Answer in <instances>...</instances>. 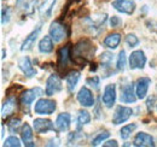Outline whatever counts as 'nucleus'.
I'll return each mask as SVG.
<instances>
[{
    "instance_id": "1",
    "label": "nucleus",
    "mask_w": 157,
    "mask_h": 147,
    "mask_svg": "<svg viewBox=\"0 0 157 147\" xmlns=\"http://www.w3.org/2000/svg\"><path fill=\"white\" fill-rule=\"evenodd\" d=\"M96 50L97 48L91 40L82 39L73 47V51H71L70 55H71V59L75 64L83 68L88 64V62H91V59L93 58V55L96 53Z\"/></svg>"
},
{
    "instance_id": "2",
    "label": "nucleus",
    "mask_w": 157,
    "mask_h": 147,
    "mask_svg": "<svg viewBox=\"0 0 157 147\" xmlns=\"http://www.w3.org/2000/svg\"><path fill=\"white\" fill-rule=\"evenodd\" d=\"M44 94V91L39 88V87H35V88H32V89H28V91H25V92H23V94L21 95V105L27 110L28 112V109H29V106L32 105V103L38 98L40 95H42Z\"/></svg>"
},
{
    "instance_id": "3",
    "label": "nucleus",
    "mask_w": 157,
    "mask_h": 147,
    "mask_svg": "<svg viewBox=\"0 0 157 147\" xmlns=\"http://www.w3.org/2000/svg\"><path fill=\"white\" fill-rule=\"evenodd\" d=\"M56 110V101L50 99H40L36 101L34 111L38 115H51Z\"/></svg>"
},
{
    "instance_id": "4",
    "label": "nucleus",
    "mask_w": 157,
    "mask_h": 147,
    "mask_svg": "<svg viewBox=\"0 0 157 147\" xmlns=\"http://www.w3.org/2000/svg\"><path fill=\"white\" fill-rule=\"evenodd\" d=\"M59 91H62V81H60V77H59L57 74H52V75L47 78L45 93H46L48 96H51V95L58 93Z\"/></svg>"
},
{
    "instance_id": "5",
    "label": "nucleus",
    "mask_w": 157,
    "mask_h": 147,
    "mask_svg": "<svg viewBox=\"0 0 157 147\" xmlns=\"http://www.w3.org/2000/svg\"><path fill=\"white\" fill-rule=\"evenodd\" d=\"M113 7L115 10H117L118 12H122L126 15H132L136 10V4L133 0H114Z\"/></svg>"
},
{
    "instance_id": "6",
    "label": "nucleus",
    "mask_w": 157,
    "mask_h": 147,
    "mask_svg": "<svg viewBox=\"0 0 157 147\" xmlns=\"http://www.w3.org/2000/svg\"><path fill=\"white\" fill-rule=\"evenodd\" d=\"M17 107V99L16 96H12V95H9L6 98V100L4 101L2 104V107H1V118L5 119V118H9Z\"/></svg>"
},
{
    "instance_id": "7",
    "label": "nucleus",
    "mask_w": 157,
    "mask_h": 147,
    "mask_svg": "<svg viewBox=\"0 0 157 147\" xmlns=\"http://www.w3.org/2000/svg\"><path fill=\"white\" fill-rule=\"evenodd\" d=\"M133 111L129 107H126V106H118L117 109L115 110V113L113 116V123L114 124H121V123H124L126 121L129 119V117L132 116Z\"/></svg>"
},
{
    "instance_id": "8",
    "label": "nucleus",
    "mask_w": 157,
    "mask_h": 147,
    "mask_svg": "<svg viewBox=\"0 0 157 147\" xmlns=\"http://www.w3.org/2000/svg\"><path fill=\"white\" fill-rule=\"evenodd\" d=\"M50 36L52 37V40L55 42H60L64 37L67 36V32H65V27L59 23V22H53L50 27Z\"/></svg>"
},
{
    "instance_id": "9",
    "label": "nucleus",
    "mask_w": 157,
    "mask_h": 147,
    "mask_svg": "<svg viewBox=\"0 0 157 147\" xmlns=\"http://www.w3.org/2000/svg\"><path fill=\"white\" fill-rule=\"evenodd\" d=\"M104 105L106 107H113L116 100V88L115 85H108L104 88V93H103V98H101Z\"/></svg>"
},
{
    "instance_id": "10",
    "label": "nucleus",
    "mask_w": 157,
    "mask_h": 147,
    "mask_svg": "<svg viewBox=\"0 0 157 147\" xmlns=\"http://www.w3.org/2000/svg\"><path fill=\"white\" fill-rule=\"evenodd\" d=\"M78 103L85 106V107H91L94 105V98L92 92L87 88V87H82L78 93Z\"/></svg>"
},
{
    "instance_id": "11",
    "label": "nucleus",
    "mask_w": 157,
    "mask_h": 147,
    "mask_svg": "<svg viewBox=\"0 0 157 147\" xmlns=\"http://www.w3.org/2000/svg\"><path fill=\"white\" fill-rule=\"evenodd\" d=\"M146 63V57L143 51H134L129 57L131 69H143Z\"/></svg>"
},
{
    "instance_id": "12",
    "label": "nucleus",
    "mask_w": 157,
    "mask_h": 147,
    "mask_svg": "<svg viewBox=\"0 0 157 147\" xmlns=\"http://www.w3.org/2000/svg\"><path fill=\"white\" fill-rule=\"evenodd\" d=\"M33 128L35 130V133L44 134V133H47V131H50V130H53V129H55V126H53V123H52L50 119L36 118V119H34Z\"/></svg>"
},
{
    "instance_id": "13",
    "label": "nucleus",
    "mask_w": 157,
    "mask_h": 147,
    "mask_svg": "<svg viewBox=\"0 0 157 147\" xmlns=\"http://www.w3.org/2000/svg\"><path fill=\"white\" fill-rule=\"evenodd\" d=\"M134 146L137 147H154V138L147 133H138L134 138Z\"/></svg>"
},
{
    "instance_id": "14",
    "label": "nucleus",
    "mask_w": 157,
    "mask_h": 147,
    "mask_svg": "<svg viewBox=\"0 0 157 147\" xmlns=\"http://www.w3.org/2000/svg\"><path fill=\"white\" fill-rule=\"evenodd\" d=\"M69 50H70V45H67L64 47H62L58 51V69L59 71H64L68 66V60H69Z\"/></svg>"
},
{
    "instance_id": "15",
    "label": "nucleus",
    "mask_w": 157,
    "mask_h": 147,
    "mask_svg": "<svg viewBox=\"0 0 157 147\" xmlns=\"http://www.w3.org/2000/svg\"><path fill=\"white\" fill-rule=\"evenodd\" d=\"M151 85V80L149 77H141L137 82V89H136V94L139 99H144L147 94L149 87Z\"/></svg>"
},
{
    "instance_id": "16",
    "label": "nucleus",
    "mask_w": 157,
    "mask_h": 147,
    "mask_svg": "<svg viewBox=\"0 0 157 147\" xmlns=\"http://www.w3.org/2000/svg\"><path fill=\"white\" fill-rule=\"evenodd\" d=\"M18 68L22 70V73L24 74L27 77H33V76L36 75V70L33 68V65L30 63V59L28 57L21 58L20 62H18Z\"/></svg>"
},
{
    "instance_id": "17",
    "label": "nucleus",
    "mask_w": 157,
    "mask_h": 147,
    "mask_svg": "<svg viewBox=\"0 0 157 147\" xmlns=\"http://www.w3.org/2000/svg\"><path fill=\"white\" fill-rule=\"evenodd\" d=\"M40 30H41V28L38 27L35 30H33L28 36L25 37V40L23 41V43H22V46H21V51L24 52V51H29V50L33 48V46H34L36 39H38V36H39Z\"/></svg>"
},
{
    "instance_id": "18",
    "label": "nucleus",
    "mask_w": 157,
    "mask_h": 147,
    "mask_svg": "<svg viewBox=\"0 0 157 147\" xmlns=\"http://www.w3.org/2000/svg\"><path fill=\"white\" fill-rule=\"evenodd\" d=\"M137 95L134 94L133 85H127L121 89V101L123 103H134L137 100Z\"/></svg>"
},
{
    "instance_id": "19",
    "label": "nucleus",
    "mask_w": 157,
    "mask_h": 147,
    "mask_svg": "<svg viewBox=\"0 0 157 147\" xmlns=\"http://www.w3.org/2000/svg\"><path fill=\"white\" fill-rule=\"evenodd\" d=\"M21 136H22V141L27 147L35 146V144L33 142V130L30 128L29 124H24L21 130Z\"/></svg>"
},
{
    "instance_id": "20",
    "label": "nucleus",
    "mask_w": 157,
    "mask_h": 147,
    "mask_svg": "<svg viewBox=\"0 0 157 147\" xmlns=\"http://www.w3.org/2000/svg\"><path fill=\"white\" fill-rule=\"evenodd\" d=\"M70 115L69 113H60L56 119V129L58 131H65L70 127Z\"/></svg>"
},
{
    "instance_id": "21",
    "label": "nucleus",
    "mask_w": 157,
    "mask_h": 147,
    "mask_svg": "<svg viewBox=\"0 0 157 147\" xmlns=\"http://www.w3.org/2000/svg\"><path fill=\"white\" fill-rule=\"evenodd\" d=\"M55 4H56V0H44L42 5L39 7L40 16L42 18H50L52 15V10H53Z\"/></svg>"
},
{
    "instance_id": "22",
    "label": "nucleus",
    "mask_w": 157,
    "mask_h": 147,
    "mask_svg": "<svg viewBox=\"0 0 157 147\" xmlns=\"http://www.w3.org/2000/svg\"><path fill=\"white\" fill-rule=\"evenodd\" d=\"M78 80H80V73L78 71L71 70L70 73L67 75V87H68L69 92H73L75 89Z\"/></svg>"
},
{
    "instance_id": "23",
    "label": "nucleus",
    "mask_w": 157,
    "mask_h": 147,
    "mask_svg": "<svg viewBox=\"0 0 157 147\" xmlns=\"http://www.w3.org/2000/svg\"><path fill=\"white\" fill-rule=\"evenodd\" d=\"M39 51L41 53H51L53 51V41L52 37L45 36L39 42Z\"/></svg>"
},
{
    "instance_id": "24",
    "label": "nucleus",
    "mask_w": 157,
    "mask_h": 147,
    "mask_svg": "<svg viewBox=\"0 0 157 147\" xmlns=\"http://www.w3.org/2000/svg\"><path fill=\"white\" fill-rule=\"evenodd\" d=\"M120 41H121V35L117 34V33H113V34H110V35H108V36L105 37L104 45L106 47H109V48L115 50L120 45Z\"/></svg>"
},
{
    "instance_id": "25",
    "label": "nucleus",
    "mask_w": 157,
    "mask_h": 147,
    "mask_svg": "<svg viewBox=\"0 0 157 147\" xmlns=\"http://www.w3.org/2000/svg\"><path fill=\"white\" fill-rule=\"evenodd\" d=\"M90 122H91V115H90V112H87V111H85V110L78 111V129L81 128V126L88 124Z\"/></svg>"
},
{
    "instance_id": "26",
    "label": "nucleus",
    "mask_w": 157,
    "mask_h": 147,
    "mask_svg": "<svg viewBox=\"0 0 157 147\" xmlns=\"http://www.w3.org/2000/svg\"><path fill=\"white\" fill-rule=\"evenodd\" d=\"M136 128H137V124H128V126L123 127V128L121 129V131H120V135H121V138H122L123 140H127V139L131 136L132 131H133V130H134Z\"/></svg>"
},
{
    "instance_id": "27",
    "label": "nucleus",
    "mask_w": 157,
    "mask_h": 147,
    "mask_svg": "<svg viewBox=\"0 0 157 147\" xmlns=\"http://www.w3.org/2000/svg\"><path fill=\"white\" fill-rule=\"evenodd\" d=\"M110 136V133L109 131H103V133H99L98 135L92 140V146H98L100 145L105 139H108Z\"/></svg>"
},
{
    "instance_id": "28",
    "label": "nucleus",
    "mask_w": 157,
    "mask_h": 147,
    "mask_svg": "<svg viewBox=\"0 0 157 147\" xmlns=\"http://www.w3.org/2000/svg\"><path fill=\"white\" fill-rule=\"evenodd\" d=\"M7 127H9L10 133H16L21 127V119L20 118H11L7 123Z\"/></svg>"
},
{
    "instance_id": "29",
    "label": "nucleus",
    "mask_w": 157,
    "mask_h": 147,
    "mask_svg": "<svg viewBox=\"0 0 157 147\" xmlns=\"http://www.w3.org/2000/svg\"><path fill=\"white\" fill-rule=\"evenodd\" d=\"M10 17H11V9L7 6H2V9H1V24L9 23Z\"/></svg>"
},
{
    "instance_id": "30",
    "label": "nucleus",
    "mask_w": 157,
    "mask_h": 147,
    "mask_svg": "<svg viewBox=\"0 0 157 147\" xmlns=\"http://www.w3.org/2000/svg\"><path fill=\"white\" fill-rule=\"evenodd\" d=\"M117 69L118 70H123L124 66H126V52L122 50L120 53H118V58H117Z\"/></svg>"
},
{
    "instance_id": "31",
    "label": "nucleus",
    "mask_w": 157,
    "mask_h": 147,
    "mask_svg": "<svg viewBox=\"0 0 157 147\" xmlns=\"http://www.w3.org/2000/svg\"><path fill=\"white\" fill-rule=\"evenodd\" d=\"M4 146H7V147H20L21 146V142L20 140L16 138V136H10L5 140V144Z\"/></svg>"
},
{
    "instance_id": "32",
    "label": "nucleus",
    "mask_w": 157,
    "mask_h": 147,
    "mask_svg": "<svg viewBox=\"0 0 157 147\" xmlns=\"http://www.w3.org/2000/svg\"><path fill=\"white\" fill-rule=\"evenodd\" d=\"M100 60H101L103 65H104L105 68H108V66L111 64L113 55H111V53H109V52H104V53L101 55V57H100Z\"/></svg>"
},
{
    "instance_id": "33",
    "label": "nucleus",
    "mask_w": 157,
    "mask_h": 147,
    "mask_svg": "<svg viewBox=\"0 0 157 147\" xmlns=\"http://www.w3.org/2000/svg\"><path fill=\"white\" fill-rule=\"evenodd\" d=\"M126 42L128 43L129 47H136L138 43H139V40H138V37L134 34H128L126 36Z\"/></svg>"
},
{
    "instance_id": "34",
    "label": "nucleus",
    "mask_w": 157,
    "mask_h": 147,
    "mask_svg": "<svg viewBox=\"0 0 157 147\" xmlns=\"http://www.w3.org/2000/svg\"><path fill=\"white\" fill-rule=\"evenodd\" d=\"M36 4H38V0H32L28 5H27V7H25V12L27 13H33L34 12V7L36 6Z\"/></svg>"
},
{
    "instance_id": "35",
    "label": "nucleus",
    "mask_w": 157,
    "mask_h": 147,
    "mask_svg": "<svg viewBox=\"0 0 157 147\" xmlns=\"http://www.w3.org/2000/svg\"><path fill=\"white\" fill-rule=\"evenodd\" d=\"M87 83L94 88L99 87V78L98 77H93V78H87Z\"/></svg>"
},
{
    "instance_id": "36",
    "label": "nucleus",
    "mask_w": 157,
    "mask_h": 147,
    "mask_svg": "<svg viewBox=\"0 0 157 147\" xmlns=\"http://www.w3.org/2000/svg\"><path fill=\"white\" fill-rule=\"evenodd\" d=\"M110 24H111L113 28H117L118 25L121 24V19L118 18L117 16H113L111 19H110Z\"/></svg>"
},
{
    "instance_id": "37",
    "label": "nucleus",
    "mask_w": 157,
    "mask_h": 147,
    "mask_svg": "<svg viewBox=\"0 0 157 147\" xmlns=\"http://www.w3.org/2000/svg\"><path fill=\"white\" fill-rule=\"evenodd\" d=\"M156 100V98L155 96H150L149 99H147V101H146V106H147V110L149 111H152V107H154V101Z\"/></svg>"
},
{
    "instance_id": "38",
    "label": "nucleus",
    "mask_w": 157,
    "mask_h": 147,
    "mask_svg": "<svg viewBox=\"0 0 157 147\" xmlns=\"http://www.w3.org/2000/svg\"><path fill=\"white\" fill-rule=\"evenodd\" d=\"M103 146H104V147H111V146L116 147V146H117V142H116L115 140H110V141H108V142H105V144H104Z\"/></svg>"
},
{
    "instance_id": "39",
    "label": "nucleus",
    "mask_w": 157,
    "mask_h": 147,
    "mask_svg": "<svg viewBox=\"0 0 157 147\" xmlns=\"http://www.w3.org/2000/svg\"><path fill=\"white\" fill-rule=\"evenodd\" d=\"M1 53H2V55H1V59H4V58H5V50H2V51H1Z\"/></svg>"
},
{
    "instance_id": "40",
    "label": "nucleus",
    "mask_w": 157,
    "mask_h": 147,
    "mask_svg": "<svg viewBox=\"0 0 157 147\" xmlns=\"http://www.w3.org/2000/svg\"><path fill=\"white\" fill-rule=\"evenodd\" d=\"M22 2H23V0H16V4H17V5H21Z\"/></svg>"
}]
</instances>
